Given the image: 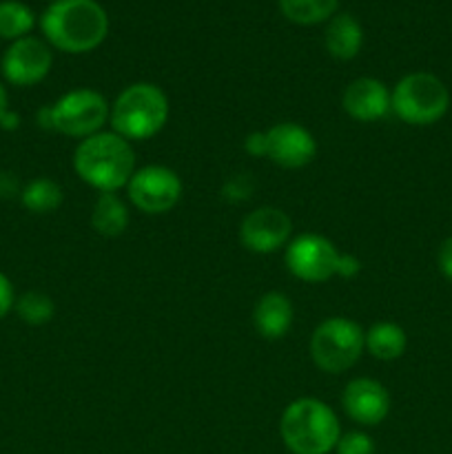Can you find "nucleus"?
Segmentation results:
<instances>
[{
  "label": "nucleus",
  "mask_w": 452,
  "mask_h": 454,
  "mask_svg": "<svg viewBox=\"0 0 452 454\" xmlns=\"http://www.w3.org/2000/svg\"><path fill=\"white\" fill-rule=\"evenodd\" d=\"M244 149H246L251 155H255V158H264V153H266L264 131L251 133V136L246 137V142H244Z\"/></svg>",
  "instance_id": "obj_26"
},
{
  "label": "nucleus",
  "mask_w": 452,
  "mask_h": 454,
  "mask_svg": "<svg viewBox=\"0 0 452 454\" xmlns=\"http://www.w3.org/2000/svg\"><path fill=\"white\" fill-rule=\"evenodd\" d=\"M339 0H279L284 16L295 25H319L328 22L337 12Z\"/></svg>",
  "instance_id": "obj_20"
},
{
  "label": "nucleus",
  "mask_w": 452,
  "mask_h": 454,
  "mask_svg": "<svg viewBox=\"0 0 452 454\" xmlns=\"http://www.w3.org/2000/svg\"><path fill=\"white\" fill-rule=\"evenodd\" d=\"M168 120V98L158 84H129L111 105L109 124L129 142L149 140L158 136Z\"/></svg>",
  "instance_id": "obj_4"
},
{
  "label": "nucleus",
  "mask_w": 452,
  "mask_h": 454,
  "mask_svg": "<svg viewBox=\"0 0 452 454\" xmlns=\"http://www.w3.org/2000/svg\"><path fill=\"white\" fill-rule=\"evenodd\" d=\"M18 127H20V115H18L16 111L9 109L7 114L0 118V129H3V131H16Z\"/></svg>",
  "instance_id": "obj_28"
},
{
  "label": "nucleus",
  "mask_w": 452,
  "mask_h": 454,
  "mask_svg": "<svg viewBox=\"0 0 452 454\" xmlns=\"http://www.w3.org/2000/svg\"><path fill=\"white\" fill-rule=\"evenodd\" d=\"M74 168L80 180L100 193H115L136 173V151L115 131H100L75 146Z\"/></svg>",
  "instance_id": "obj_2"
},
{
  "label": "nucleus",
  "mask_w": 452,
  "mask_h": 454,
  "mask_svg": "<svg viewBox=\"0 0 452 454\" xmlns=\"http://www.w3.org/2000/svg\"><path fill=\"white\" fill-rule=\"evenodd\" d=\"M292 317H295V310H292L291 300L277 291L261 295L253 310V324H255L257 335L270 341L282 340L291 331Z\"/></svg>",
  "instance_id": "obj_15"
},
{
  "label": "nucleus",
  "mask_w": 452,
  "mask_h": 454,
  "mask_svg": "<svg viewBox=\"0 0 452 454\" xmlns=\"http://www.w3.org/2000/svg\"><path fill=\"white\" fill-rule=\"evenodd\" d=\"M292 222L282 208L260 207L248 213L239 224V242L246 251L269 255L286 247L291 239Z\"/></svg>",
  "instance_id": "obj_11"
},
{
  "label": "nucleus",
  "mask_w": 452,
  "mask_h": 454,
  "mask_svg": "<svg viewBox=\"0 0 452 454\" xmlns=\"http://www.w3.org/2000/svg\"><path fill=\"white\" fill-rule=\"evenodd\" d=\"M450 109V91L428 71L408 74L390 91V111L410 127H430Z\"/></svg>",
  "instance_id": "obj_7"
},
{
  "label": "nucleus",
  "mask_w": 452,
  "mask_h": 454,
  "mask_svg": "<svg viewBox=\"0 0 452 454\" xmlns=\"http://www.w3.org/2000/svg\"><path fill=\"white\" fill-rule=\"evenodd\" d=\"M18 317L22 319L29 326H44L53 319L56 315V304H53L51 297L43 291H27L20 297H16V304H13Z\"/></svg>",
  "instance_id": "obj_22"
},
{
  "label": "nucleus",
  "mask_w": 452,
  "mask_h": 454,
  "mask_svg": "<svg viewBox=\"0 0 452 454\" xmlns=\"http://www.w3.org/2000/svg\"><path fill=\"white\" fill-rule=\"evenodd\" d=\"M341 106L357 122H377L390 114V91L381 80L357 78L344 89Z\"/></svg>",
  "instance_id": "obj_14"
},
{
  "label": "nucleus",
  "mask_w": 452,
  "mask_h": 454,
  "mask_svg": "<svg viewBox=\"0 0 452 454\" xmlns=\"http://www.w3.org/2000/svg\"><path fill=\"white\" fill-rule=\"evenodd\" d=\"M22 189H18V180L13 177V173L0 171V198H13Z\"/></svg>",
  "instance_id": "obj_27"
},
{
  "label": "nucleus",
  "mask_w": 452,
  "mask_h": 454,
  "mask_svg": "<svg viewBox=\"0 0 452 454\" xmlns=\"http://www.w3.org/2000/svg\"><path fill=\"white\" fill-rule=\"evenodd\" d=\"M7 111H9V93L7 89H4V84L0 82V118H3Z\"/></svg>",
  "instance_id": "obj_29"
},
{
  "label": "nucleus",
  "mask_w": 452,
  "mask_h": 454,
  "mask_svg": "<svg viewBox=\"0 0 452 454\" xmlns=\"http://www.w3.org/2000/svg\"><path fill=\"white\" fill-rule=\"evenodd\" d=\"M437 264H439V270H441L443 278H446L448 282H452V235L450 238L443 239L441 247H439Z\"/></svg>",
  "instance_id": "obj_25"
},
{
  "label": "nucleus",
  "mask_w": 452,
  "mask_h": 454,
  "mask_svg": "<svg viewBox=\"0 0 452 454\" xmlns=\"http://www.w3.org/2000/svg\"><path fill=\"white\" fill-rule=\"evenodd\" d=\"M40 29L60 51L89 53L105 43L109 16L97 0H53L40 16Z\"/></svg>",
  "instance_id": "obj_1"
},
{
  "label": "nucleus",
  "mask_w": 452,
  "mask_h": 454,
  "mask_svg": "<svg viewBox=\"0 0 452 454\" xmlns=\"http://www.w3.org/2000/svg\"><path fill=\"white\" fill-rule=\"evenodd\" d=\"M20 202L34 215H47L58 211L65 202V191L51 177H34L20 191Z\"/></svg>",
  "instance_id": "obj_19"
},
{
  "label": "nucleus",
  "mask_w": 452,
  "mask_h": 454,
  "mask_svg": "<svg viewBox=\"0 0 452 454\" xmlns=\"http://www.w3.org/2000/svg\"><path fill=\"white\" fill-rule=\"evenodd\" d=\"M266 153L270 162L282 168H301L317 155V142L306 127L297 122H277L264 131Z\"/></svg>",
  "instance_id": "obj_12"
},
{
  "label": "nucleus",
  "mask_w": 452,
  "mask_h": 454,
  "mask_svg": "<svg viewBox=\"0 0 452 454\" xmlns=\"http://www.w3.org/2000/svg\"><path fill=\"white\" fill-rule=\"evenodd\" d=\"M16 304V293H13V284L7 275L0 270V319L7 317Z\"/></svg>",
  "instance_id": "obj_24"
},
{
  "label": "nucleus",
  "mask_w": 452,
  "mask_h": 454,
  "mask_svg": "<svg viewBox=\"0 0 452 454\" xmlns=\"http://www.w3.org/2000/svg\"><path fill=\"white\" fill-rule=\"evenodd\" d=\"M337 454H375V442H372L370 434L359 433V430H353V433L341 434L339 442L335 446Z\"/></svg>",
  "instance_id": "obj_23"
},
{
  "label": "nucleus",
  "mask_w": 452,
  "mask_h": 454,
  "mask_svg": "<svg viewBox=\"0 0 452 454\" xmlns=\"http://www.w3.org/2000/svg\"><path fill=\"white\" fill-rule=\"evenodd\" d=\"M91 226L105 238H118L129 229V208L118 193H97L91 211Z\"/></svg>",
  "instance_id": "obj_17"
},
{
  "label": "nucleus",
  "mask_w": 452,
  "mask_h": 454,
  "mask_svg": "<svg viewBox=\"0 0 452 454\" xmlns=\"http://www.w3.org/2000/svg\"><path fill=\"white\" fill-rule=\"evenodd\" d=\"M109 114L111 105L100 91L80 87L66 91L51 106H43L35 120H38V127L47 131L84 140L102 131V127L109 122Z\"/></svg>",
  "instance_id": "obj_5"
},
{
  "label": "nucleus",
  "mask_w": 452,
  "mask_h": 454,
  "mask_svg": "<svg viewBox=\"0 0 452 454\" xmlns=\"http://www.w3.org/2000/svg\"><path fill=\"white\" fill-rule=\"evenodd\" d=\"M53 65V53L44 40L25 35L20 40H13L3 53L0 71L4 80L13 87H34L43 82L49 75Z\"/></svg>",
  "instance_id": "obj_10"
},
{
  "label": "nucleus",
  "mask_w": 452,
  "mask_h": 454,
  "mask_svg": "<svg viewBox=\"0 0 452 454\" xmlns=\"http://www.w3.org/2000/svg\"><path fill=\"white\" fill-rule=\"evenodd\" d=\"M129 200L137 211L146 215L168 213L182 198V180L173 168L162 164L136 168L127 184Z\"/></svg>",
  "instance_id": "obj_9"
},
{
  "label": "nucleus",
  "mask_w": 452,
  "mask_h": 454,
  "mask_svg": "<svg viewBox=\"0 0 452 454\" xmlns=\"http://www.w3.org/2000/svg\"><path fill=\"white\" fill-rule=\"evenodd\" d=\"M408 337L399 324L377 322L366 333V348L379 362H394L406 353Z\"/></svg>",
  "instance_id": "obj_18"
},
{
  "label": "nucleus",
  "mask_w": 452,
  "mask_h": 454,
  "mask_svg": "<svg viewBox=\"0 0 452 454\" xmlns=\"http://www.w3.org/2000/svg\"><path fill=\"white\" fill-rule=\"evenodd\" d=\"M346 415L362 426H377L388 417L390 395L381 381L370 377H357L348 381L341 395Z\"/></svg>",
  "instance_id": "obj_13"
},
{
  "label": "nucleus",
  "mask_w": 452,
  "mask_h": 454,
  "mask_svg": "<svg viewBox=\"0 0 452 454\" xmlns=\"http://www.w3.org/2000/svg\"><path fill=\"white\" fill-rule=\"evenodd\" d=\"M284 446L292 454H328L341 437L339 419L326 402L315 397L295 399L279 419Z\"/></svg>",
  "instance_id": "obj_3"
},
{
  "label": "nucleus",
  "mask_w": 452,
  "mask_h": 454,
  "mask_svg": "<svg viewBox=\"0 0 452 454\" xmlns=\"http://www.w3.org/2000/svg\"><path fill=\"white\" fill-rule=\"evenodd\" d=\"M35 16L25 3L18 0H3L0 3V38L3 40H20L29 35L34 29Z\"/></svg>",
  "instance_id": "obj_21"
},
{
  "label": "nucleus",
  "mask_w": 452,
  "mask_h": 454,
  "mask_svg": "<svg viewBox=\"0 0 452 454\" xmlns=\"http://www.w3.org/2000/svg\"><path fill=\"white\" fill-rule=\"evenodd\" d=\"M284 260L292 278L308 284L328 282L332 275L355 278L362 270V262L357 257L341 253L331 239L317 233H301L291 239Z\"/></svg>",
  "instance_id": "obj_6"
},
{
  "label": "nucleus",
  "mask_w": 452,
  "mask_h": 454,
  "mask_svg": "<svg viewBox=\"0 0 452 454\" xmlns=\"http://www.w3.org/2000/svg\"><path fill=\"white\" fill-rule=\"evenodd\" d=\"M326 51L337 60H353L363 44V29L359 20L350 13H337L328 20L323 34Z\"/></svg>",
  "instance_id": "obj_16"
},
{
  "label": "nucleus",
  "mask_w": 452,
  "mask_h": 454,
  "mask_svg": "<svg viewBox=\"0 0 452 454\" xmlns=\"http://www.w3.org/2000/svg\"><path fill=\"white\" fill-rule=\"evenodd\" d=\"M366 348V333L348 317H328L310 335V357L323 372L339 375L362 357Z\"/></svg>",
  "instance_id": "obj_8"
}]
</instances>
